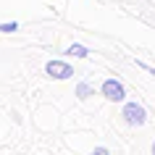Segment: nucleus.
<instances>
[{
  "label": "nucleus",
  "instance_id": "1",
  "mask_svg": "<svg viewBox=\"0 0 155 155\" xmlns=\"http://www.w3.org/2000/svg\"><path fill=\"white\" fill-rule=\"evenodd\" d=\"M145 108L137 105V103H126V108H124V118H126V124H131V126H142L145 124Z\"/></svg>",
  "mask_w": 155,
  "mask_h": 155
},
{
  "label": "nucleus",
  "instance_id": "2",
  "mask_svg": "<svg viewBox=\"0 0 155 155\" xmlns=\"http://www.w3.org/2000/svg\"><path fill=\"white\" fill-rule=\"evenodd\" d=\"M103 95H105L108 100H124V97H126V90H124L121 82L105 79V82H103Z\"/></svg>",
  "mask_w": 155,
  "mask_h": 155
},
{
  "label": "nucleus",
  "instance_id": "3",
  "mask_svg": "<svg viewBox=\"0 0 155 155\" xmlns=\"http://www.w3.org/2000/svg\"><path fill=\"white\" fill-rule=\"evenodd\" d=\"M45 71L50 74V76H55V79H68L71 76V66L68 63H63V61H50L48 66H45Z\"/></svg>",
  "mask_w": 155,
  "mask_h": 155
},
{
  "label": "nucleus",
  "instance_id": "4",
  "mask_svg": "<svg viewBox=\"0 0 155 155\" xmlns=\"http://www.w3.org/2000/svg\"><path fill=\"white\" fill-rule=\"evenodd\" d=\"M68 53H71V55H76V58H87V55H90V50L82 48V45H71V48H68Z\"/></svg>",
  "mask_w": 155,
  "mask_h": 155
},
{
  "label": "nucleus",
  "instance_id": "5",
  "mask_svg": "<svg viewBox=\"0 0 155 155\" xmlns=\"http://www.w3.org/2000/svg\"><path fill=\"white\" fill-rule=\"evenodd\" d=\"M76 92H79V97H82V100H87V97H90V92H92V90H90V84H84V82H82L79 87H76Z\"/></svg>",
  "mask_w": 155,
  "mask_h": 155
},
{
  "label": "nucleus",
  "instance_id": "6",
  "mask_svg": "<svg viewBox=\"0 0 155 155\" xmlns=\"http://www.w3.org/2000/svg\"><path fill=\"white\" fill-rule=\"evenodd\" d=\"M18 24H0V32H13Z\"/></svg>",
  "mask_w": 155,
  "mask_h": 155
},
{
  "label": "nucleus",
  "instance_id": "7",
  "mask_svg": "<svg viewBox=\"0 0 155 155\" xmlns=\"http://www.w3.org/2000/svg\"><path fill=\"white\" fill-rule=\"evenodd\" d=\"M90 155H110V153H108L105 147H97V150H95V153H90Z\"/></svg>",
  "mask_w": 155,
  "mask_h": 155
},
{
  "label": "nucleus",
  "instance_id": "8",
  "mask_svg": "<svg viewBox=\"0 0 155 155\" xmlns=\"http://www.w3.org/2000/svg\"><path fill=\"white\" fill-rule=\"evenodd\" d=\"M153 155H155V142H153Z\"/></svg>",
  "mask_w": 155,
  "mask_h": 155
}]
</instances>
